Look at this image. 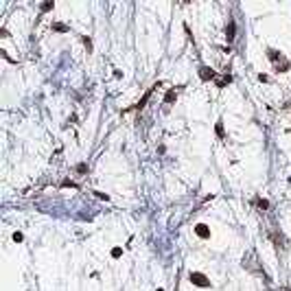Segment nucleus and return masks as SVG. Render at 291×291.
<instances>
[{
  "label": "nucleus",
  "instance_id": "nucleus-1",
  "mask_svg": "<svg viewBox=\"0 0 291 291\" xmlns=\"http://www.w3.org/2000/svg\"><path fill=\"white\" fill-rule=\"evenodd\" d=\"M191 278H195V282H199V284H204V278L199 276V274H195V276H191Z\"/></svg>",
  "mask_w": 291,
  "mask_h": 291
}]
</instances>
